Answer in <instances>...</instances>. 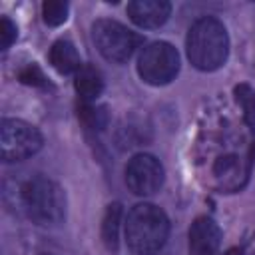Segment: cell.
<instances>
[{
    "instance_id": "cell-1",
    "label": "cell",
    "mask_w": 255,
    "mask_h": 255,
    "mask_svg": "<svg viewBox=\"0 0 255 255\" xmlns=\"http://www.w3.org/2000/svg\"><path fill=\"white\" fill-rule=\"evenodd\" d=\"M167 215L153 203H137L126 219V243L133 255H153L167 239Z\"/></svg>"
},
{
    "instance_id": "cell-2",
    "label": "cell",
    "mask_w": 255,
    "mask_h": 255,
    "mask_svg": "<svg viewBox=\"0 0 255 255\" xmlns=\"http://www.w3.org/2000/svg\"><path fill=\"white\" fill-rule=\"evenodd\" d=\"M187 58L203 72L217 70L229 54V38L225 26L215 18H199L187 32Z\"/></svg>"
},
{
    "instance_id": "cell-3",
    "label": "cell",
    "mask_w": 255,
    "mask_h": 255,
    "mask_svg": "<svg viewBox=\"0 0 255 255\" xmlns=\"http://www.w3.org/2000/svg\"><path fill=\"white\" fill-rule=\"evenodd\" d=\"M22 203L38 225H58L66 217V195L62 187L44 177L36 175L22 185Z\"/></svg>"
},
{
    "instance_id": "cell-4",
    "label": "cell",
    "mask_w": 255,
    "mask_h": 255,
    "mask_svg": "<svg viewBox=\"0 0 255 255\" xmlns=\"http://www.w3.org/2000/svg\"><path fill=\"white\" fill-rule=\"evenodd\" d=\"M92 38L100 54L110 62H126L131 58L141 38L128 30L124 24L116 20H98L92 26Z\"/></svg>"
},
{
    "instance_id": "cell-5",
    "label": "cell",
    "mask_w": 255,
    "mask_h": 255,
    "mask_svg": "<svg viewBox=\"0 0 255 255\" xmlns=\"http://www.w3.org/2000/svg\"><path fill=\"white\" fill-rule=\"evenodd\" d=\"M42 147V135L40 131L16 118H6L0 124V155L6 163L10 161H22L30 155H34Z\"/></svg>"
},
{
    "instance_id": "cell-6",
    "label": "cell",
    "mask_w": 255,
    "mask_h": 255,
    "mask_svg": "<svg viewBox=\"0 0 255 255\" xmlns=\"http://www.w3.org/2000/svg\"><path fill=\"white\" fill-rule=\"evenodd\" d=\"M137 72L151 86L169 84L179 72V54L167 42H151L139 54Z\"/></svg>"
},
{
    "instance_id": "cell-7",
    "label": "cell",
    "mask_w": 255,
    "mask_h": 255,
    "mask_svg": "<svg viewBox=\"0 0 255 255\" xmlns=\"http://www.w3.org/2000/svg\"><path fill=\"white\" fill-rule=\"evenodd\" d=\"M126 183L135 195H151L163 185V167L149 153L133 155L126 165Z\"/></svg>"
},
{
    "instance_id": "cell-8",
    "label": "cell",
    "mask_w": 255,
    "mask_h": 255,
    "mask_svg": "<svg viewBox=\"0 0 255 255\" xmlns=\"http://www.w3.org/2000/svg\"><path fill=\"white\" fill-rule=\"evenodd\" d=\"M221 243V231L209 217H197L189 227V255H215Z\"/></svg>"
},
{
    "instance_id": "cell-9",
    "label": "cell",
    "mask_w": 255,
    "mask_h": 255,
    "mask_svg": "<svg viewBox=\"0 0 255 255\" xmlns=\"http://www.w3.org/2000/svg\"><path fill=\"white\" fill-rule=\"evenodd\" d=\"M171 14L167 0H133L128 4L129 20L139 28H159Z\"/></svg>"
},
{
    "instance_id": "cell-10",
    "label": "cell",
    "mask_w": 255,
    "mask_h": 255,
    "mask_svg": "<svg viewBox=\"0 0 255 255\" xmlns=\"http://www.w3.org/2000/svg\"><path fill=\"white\" fill-rule=\"evenodd\" d=\"M213 173H215V179H217L219 187H223L227 191H235L237 187H241L243 179L247 175V171H243V165H241L237 155L217 157V161L213 165Z\"/></svg>"
},
{
    "instance_id": "cell-11",
    "label": "cell",
    "mask_w": 255,
    "mask_h": 255,
    "mask_svg": "<svg viewBox=\"0 0 255 255\" xmlns=\"http://www.w3.org/2000/svg\"><path fill=\"white\" fill-rule=\"evenodd\" d=\"M50 64L60 74H72V72H78L82 68L80 66V54L70 40L54 42V46L50 50Z\"/></svg>"
},
{
    "instance_id": "cell-12",
    "label": "cell",
    "mask_w": 255,
    "mask_h": 255,
    "mask_svg": "<svg viewBox=\"0 0 255 255\" xmlns=\"http://www.w3.org/2000/svg\"><path fill=\"white\" fill-rule=\"evenodd\" d=\"M76 92L80 94L82 100L86 102H92L96 100L102 90H104V80H102V74L94 68V66H82L78 72H76Z\"/></svg>"
},
{
    "instance_id": "cell-13",
    "label": "cell",
    "mask_w": 255,
    "mask_h": 255,
    "mask_svg": "<svg viewBox=\"0 0 255 255\" xmlns=\"http://www.w3.org/2000/svg\"><path fill=\"white\" fill-rule=\"evenodd\" d=\"M120 221H122V205L120 203L108 205V209L104 213V221H102V239L110 251H118Z\"/></svg>"
},
{
    "instance_id": "cell-14",
    "label": "cell",
    "mask_w": 255,
    "mask_h": 255,
    "mask_svg": "<svg viewBox=\"0 0 255 255\" xmlns=\"http://www.w3.org/2000/svg\"><path fill=\"white\" fill-rule=\"evenodd\" d=\"M235 100L243 110V118L251 131H255V92L249 84L235 86Z\"/></svg>"
},
{
    "instance_id": "cell-15",
    "label": "cell",
    "mask_w": 255,
    "mask_h": 255,
    "mask_svg": "<svg viewBox=\"0 0 255 255\" xmlns=\"http://www.w3.org/2000/svg\"><path fill=\"white\" fill-rule=\"evenodd\" d=\"M44 22L48 26H60L68 20V2L64 0H46L42 6Z\"/></svg>"
},
{
    "instance_id": "cell-16",
    "label": "cell",
    "mask_w": 255,
    "mask_h": 255,
    "mask_svg": "<svg viewBox=\"0 0 255 255\" xmlns=\"http://www.w3.org/2000/svg\"><path fill=\"white\" fill-rule=\"evenodd\" d=\"M82 124L90 129H104L108 126V112L106 108H96V106H82L78 112Z\"/></svg>"
},
{
    "instance_id": "cell-17",
    "label": "cell",
    "mask_w": 255,
    "mask_h": 255,
    "mask_svg": "<svg viewBox=\"0 0 255 255\" xmlns=\"http://www.w3.org/2000/svg\"><path fill=\"white\" fill-rule=\"evenodd\" d=\"M18 78H20V82L26 84V86H46V84H48L44 72H42L36 64H28L26 68H22L20 74H18Z\"/></svg>"
},
{
    "instance_id": "cell-18",
    "label": "cell",
    "mask_w": 255,
    "mask_h": 255,
    "mask_svg": "<svg viewBox=\"0 0 255 255\" xmlns=\"http://www.w3.org/2000/svg\"><path fill=\"white\" fill-rule=\"evenodd\" d=\"M18 36V30H16V24L10 20V18H2L0 20V48L2 50H8L12 46V42L16 40Z\"/></svg>"
}]
</instances>
